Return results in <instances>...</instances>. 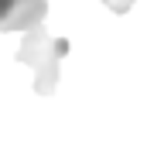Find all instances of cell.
<instances>
[{
  "label": "cell",
  "instance_id": "cell-1",
  "mask_svg": "<svg viewBox=\"0 0 147 147\" xmlns=\"http://www.w3.org/2000/svg\"><path fill=\"white\" fill-rule=\"evenodd\" d=\"M65 55H69V38H51L41 24H34V28H28V34H24L14 58L34 69V92L38 96H51L58 89V75H62L58 65H62Z\"/></svg>",
  "mask_w": 147,
  "mask_h": 147
},
{
  "label": "cell",
  "instance_id": "cell-4",
  "mask_svg": "<svg viewBox=\"0 0 147 147\" xmlns=\"http://www.w3.org/2000/svg\"><path fill=\"white\" fill-rule=\"evenodd\" d=\"M17 3H21V0H0V24L14 14V7H17Z\"/></svg>",
  "mask_w": 147,
  "mask_h": 147
},
{
  "label": "cell",
  "instance_id": "cell-2",
  "mask_svg": "<svg viewBox=\"0 0 147 147\" xmlns=\"http://www.w3.org/2000/svg\"><path fill=\"white\" fill-rule=\"evenodd\" d=\"M45 14H48V0H21L14 7V14L0 24V31H28L45 21Z\"/></svg>",
  "mask_w": 147,
  "mask_h": 147
},
{
  "label": "cell",
  "instance_id": "cell-3",
  "mask_svg": "<svg viewBox=\"0 0 147 147\" xmlns=\"http://www.w3.org/2000/svg\"><path fill=\"white\" fill-rule=\"evenodd\" d=\"M103 3H106V7H110L113 14H127V10H130V7H134V0H103Z\"/></svg>",
  "mask_w": 147,
  "mask_h": 147
}]
</instances>
